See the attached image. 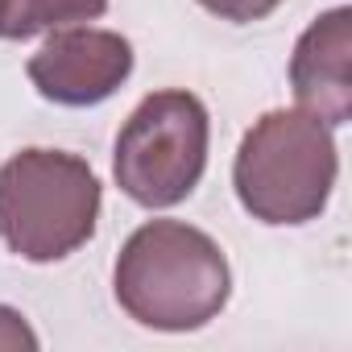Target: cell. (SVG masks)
I'll return each instance as SVG.
<instances>
[{"label":"cell","mask_w":352,"mask_h":352,"mask_svg":"<svg viewBox=\"0 0 352 352\" xmlns=\"http://www.w3.org/2000/svg\"><path fill=\"white\" fill-rule=\"evenodd\" d=\"M112 290L120 311L141 327L195 331L224 311L232 270L208 232L183 220H149L124 241Z\"/></svg>","instance_id":"obj_1"},{"label":"cell","mask_w":352,"mask_h":352,"mask_svg":"<svg viewBox=\"0 0 352 352\" xmlns=\"http://www.w3.org/2000/svg\"><path fill=\"white\" fill-rule=\"evenodd\" d=\"M336 170L331 129L302 108H278L245 133L232 162V187L253 220L307 224L327 208Z\"/></svg>","instance_id":"obj_2"},{"label":"cell","mask_w":352,"mask_h":352,"mask_svg":"<svg viewBox=\"0 0 352 352\" xmlns=\"http://www.w3.org/2000/svg\"><path fill=\"white\" fill-rule=\"evenodd\" d=\"M100 220L96 170L63 149H21L0 166V236L34 261H63L83 249Z\"/></svg>","instance_id":"obj_3"},{"label":"cell","mask_w":352,"mask_h":352,"mask_svg":"<svg viewBox=\"0 0 352 352\" xmlns=\"http://www.w3.org/2000/svg\"><path fill=\"white\" fill-rule=\"evenodd\" d=\"M208 137L212 124L199 96L179 87L145 96L116 137V187L149 212L183 204L204 179Z\"/></svg>","instance_id":"obj_4"},{"label":"cell","mask_w":352,"mask_h":352,"mask_svg":"<svg viewBox=\"0 0 352 352\" xmlns=\"http://www.w3.org/2000/svg\"><path fill=\"white\" fill-rule=\"evenodd\" d=\"M25 71L42 100L63 108H91L116 96L133 75V46L112 30L67 25L50 34V42L30 58Z\"/></svg>","instance_id":"obj_5"},{"label":"cell","mask_w":352,"mask_h":352,"mask_svg":"<svg viewBox=\"0 0 352 352\" xmlns=\"http://www.w3.org/2000/svg\"><path fill=\"white\" fill-rule=\"evenodd\" d=\"M290 87L302 112L319 116L327 129L352 116V13L340 5L323 13L294 46Z\"/></svg>","instance_id":"obj_6"},{"label":"cell","mask_w":352,"mask_h":352,"mask_svg":"<svg viewBox=\"0 0 352 352\" xmlns=\"http://www.w3.org/2000/svg\"><path fill=\"white\" fill-rule=\"evenodd\" d=\"M108 13V0H9V21L5 38L25 42L46 30H67V25H87Z\"/></svg>","instance_id":"obj_7"},{"label":"cell","mask_w":352,"mask_h":352,"mask_svg":"<svg viewBox=\"0 0 352 352\" xmlns=\"http://www.w3.org/2000/svg\"><path fill=\"white\" fill-rule=\"evenodd\" d=\"M208 13H216L220 21H236V25H249V21H261L270 17L282 0H199Z\"/></svg>","instance_id":"obj_8"},{"label":"cell","mask_w":352,"mask_h":352,"mask_svg":"<svg viewBox=\"0 0 352 352\" xmlns=\"http://www.w3.org/2000/svg\"><path fill=\"white\" fill-rule=\"evenodd\" d=\"M0 348H9V352H34L38 348V336L30 331V323L13 311V307H0Z\"/></svg>","instance_id":"obj_9"},{"label":"cell","mask_w":352,"mask_h":352,"mask_svg":"<svg viewBox=\"0 0 352 352\" xmlns=\"http://www.w3.org/2000/svg\"><path fill=\"white\" fill-rule=\"evenodd\" d=\"M5 21H9V0H0V38H5Z\"/></svg>","instance_id":"obj_10"}]
</instances>
